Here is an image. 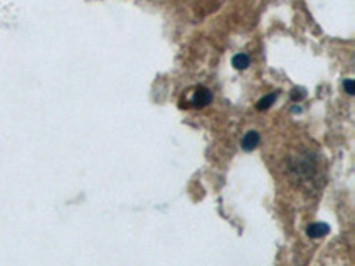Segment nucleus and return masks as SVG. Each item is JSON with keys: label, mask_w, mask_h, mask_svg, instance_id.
Returning <instances> with one entry per match:
<instances>
[{"label": "nucleus", "mask_w": 355, "mask_h": 266, "mask_svg": "<svg viewBox=\"0 0 355 266\" xmlns=\"http://www.w3.org/2000/svg\"><path fill=\"white\" fill-rule=\"evenodd\" d=\"M259 144V133L258 132H247L245 137L242 139V150L252 151L256 150V145Z\"/></svg>", "instance_id": "3"}, {"label": "nucleus", "mask_w": 355, "mask_h": 266, "mask_svg": "<svg viewBox=\"0 0 355 266\" xmlns=\"http://www.w3.org/2000/svg\"><path fill=\"white\" fill-rule=\"evenodd\" d=\"M211 93L210 89L206 87H199L198 91L194 93V96H192V105L196 107V109H202V107H208L211 103Z\"/></svg>", "instance_id": "1"}, {"label": "nucleus", "mask_w": 355, "mask_h": 266, "mask_svg": "<svg viewBox=\"0 0 355 266\" xmlns=\"http://www.w3.org/2000/svg\"><path fill=\"white\" fill-rule=\"evenodd\" d=\"M233 66L236 69H247L250 66V59L247 53H239L233 57Z\"/></svg>", "instance_id": "4"}, {"label": "nucleus", "mask_w": 355, "mask_h": 266, "mask_svg": "<svg viewBox=\"0 0 355 266\" xmlns=\"http://www.w3.org/2000/svg\"><path fill=\"white\" fill-rule=\"evenodd\" d=\"M329 231L331 229H329L327 224H323V222H315L313 226L307 227V236H309V238H322V236H325Z\"/></svg>", "instance_id": "2"}, {"label": "nucleus", "mask_w": 355, "mask_h": 266, "mask_svg": "<svg viewBox=\"0 0 355 266\" xmlns=\"http://www.w3.org/2000/svg\"><path fill=\"white\" fill-rule=\"evenodd\" d=\"M275 100H277V94L272 93V94H266L265 98H261L258 103V110H266V109H270L272 105L275 103Z\"/></svg>", "instance_id": "5"}, {"label": "nucleus", "mask_w": 355, "mask_h": 266, "mask_svg": "<svg viewBox=\"0 0 355 266\" xmlns=\"http://www.w3.org/2000/svg\"><path fill=\"white\" fill-rule=\"evenodd\" d=\"M343 87H345V91H347V94H350V96H354V94H355V89H354V80H352V78H347V80H345Z\"/></svg>", "instance_id": "6"}, {"label": "nucleus", "mask_w": 355, "mask_h": 266, "mask_svg": "<svg viewBox=\"0 0 355 266\" xmlns=\"http://www.w3.org/2000/svg\"><path fill=\"white\" fill-rule=\"evenodd\" d=\"M291 98H293L295 101L302 100V98H304V91H300V93H299V91H293V96H291Z\"/></svg>", "instance_id": "7"}]
</instances>
